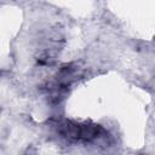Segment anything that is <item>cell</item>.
<instances>
[{
	"instance_id": "6da1fadb",
	"label": "cell",
	"mask_w": 155,
	"mask_h": 155,
	"mask_svg": "<svg viewBox=\"0 0 155 155\" xmlns=\"http://www.w3.org/2000/svg\"><path fill=\"white\" fill-rule=\"evenodd\" d=\"M59 134L70 142H80V125L73 121H64L58 125Z\"/></svg>"
},
{
	"instance_id": "7a4b0ae2",
	"label": "cell",
	"mask_w": 155,
	"mask_h": 155,
	"mask_svg": "<svg viewBox=\"0 0 155 155\" xmlns=\"http://www.w3.org/2000/svg\"><path fill=\"white\" fill-rule=\"evenodd\" d=\"M23 155H36V149L34 147H28Z\"/></svg>"
},
{
	"instance_id": "3957f363",
	"label": "cell",
	"mask_w": 155,
	"mask_h": 155,
	"mask_svg": "<svg viewBox=\"0 0 155 155\" xmlns=\"http://www.w3.org/2000/svg\"><path fill=\"white\" fill-rule=\"evenodd\" d=\"M142 155H144V154H142Z\"/></svg>"
}]
</instances>
